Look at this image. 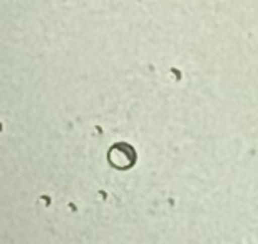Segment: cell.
Returning <instances> with one entry per match:
<instances>
[{
    "instance_id": "obj_1",
    "label": "cell",
    "mask_w": 258,
    "mask_h": 244,
    "mask_svg": "<svg viewBox=\"0 0 258 244\" xmlns=\"http://www.w3.org/2000/svg\"><path fill=\"white\" fill-rule=\"evenodd\" d=\"M136 149L127 142H116L107 150V160L117 171H127L136 164Z\"/></svg>"
}]
</instances>
